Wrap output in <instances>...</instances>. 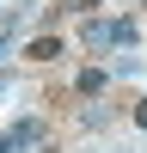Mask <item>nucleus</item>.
Wrapping results in <instances>:
<instances>
[{
    "instance_id": "nucleus-10",
    "label": "nucleus",
    "mask_w": 147,
    "mask_h": 153,
    "mask_svg": "<svg viewBox=\"0 0 147 153\" xmlns=\"http://www.w3.org/2000/svg\"><path fill=\"white\" fill-rule=\"evenodd\" d=\"M37 153H61V147H55V141H43V147H37Z\"/></svg>"
},
{
    "instance_id": "nucleus-7",
    "label": "nucleus",
    "mask_w": 147,
    "mask_h": 153,
    "mask_svg": "<svg viewBox=\"0 0 147 153\" xmlns=\"http://www.w3.org/2000/svg\"><path fill=\"white\" fill-rule=\"evenodd\" d=\"M129 117H135V129H147V98H135V104H129Z\"/></svg>"
},
{
    "instance_id": "nucleus-6",
    "label": "nucleus",
    "mask_w": 147,
    "mask_h": 153,
    "mask_svg": "<svg viewBox=\"0 0 147 153\" xmlns=\"http://www.w3.org/2000/svg\"><path fill=\"white\" fill-rule=\"evenodd\" d=\"M92 6H104V0H61V12H92Z\"/></svg>"
},
{
    "instance_id": "nucleus-4",
    "label": "nucleus",
    "mask_w": 147,
    "mask_h": 153,
    "mask_svg": "<svg viewBox=\"0 0 147 153\" xmlns=\"http://www.w3.org/2000/svg\"><path fill=\"white\" fill-rule=\"evenodd\" d=\"M24 31V12H6L0 19V68H6V55H12V37Z\"/></svg>"
},
{
    "instance_id": "nucleus-1",
    "label": "nucleus",
    "mask_w": 147,
    "mask_h": 153,
    "mask_svg": "<svg viewBox=\"0 0 147 153\" xmlns=\"http://www.w3.org/2000/svg\"><path fill=\"white\" fill-rule=\"evenodd\" d=\"M80 43L86 49H129L135 43V19L122 12V19H86L80 25Z\"/></svg>"
},
{
    "instance_id": "nucleus-2",
    "label": "nucleus",
    "mask_w": 147,
    "mask_h": 153,
    "mask_svg": "<svg viewBox=\"0 0 147 153\" xmlns=\"http://www.w3.org/2000/svg\"><path fill=\"white\" fill-rule=\"evenodd\" d=\"M6 135H12V147H19V153H24V147H43V123H37V117H19Z\"/></svg>"
},
{
    "instance_id": "nucleus-5",
    "label": "nucleus",
    "mask_w": 147,
    "mask_h": 153,
    "mask_svg": "<svg viewBox=\"0 0 147 153\" xmlns=\"http://www.w3.org/2000/svg\"><path fill=\"white\" fill-rule=\"evenodd\" d=\"M61 55V37H37L31 49H24V61H55Z\"/></svg>"
},
{
    "instance_id": "nucleus-8",
    "label": "nucleus",
    "mask_w": 147,
    "mask_h": 153,
    "mask_svg": "<svg viewBox=\"0 0 147 153\" xmlns=\"http://www.w3.org/2000/svg\"><path fill=\"white\" fill-rule=\"evenodd\" d=\"M0 153H19V147H12V135H0Z\"/></svg>"
},
{
    "instance_id": "nucleus-3",
    "label": "nucleus",
    "mask_w": 147,
    "mask_h": 153,
    "mask_svg": "<svg viewBox=\"0 0 147 153\" xmlns=\"http://www.w3.org/2000/svg\"><path fill=\"white\" fill-rule=\"evenodd\" d=\"M104 86H110V74H104V68H80V74H74V92H80V98H98Z\"/></svg>"
},
{
    "instance_id": "nucleus-9",
    "label": "nucleus",
    "mask_w": 147,
    "mask_h": 153,
    "mask_svg": "<svg viewBox=\"0 0 147 153\" xmlns=\"http://www.w3.org/2000/svg\"><path fill=\"white\" fill-rule=\"evenodd\" d=\"M6 86H12V74H6V68H0V92H6Z\"/></svg>"
}]
</instances>
